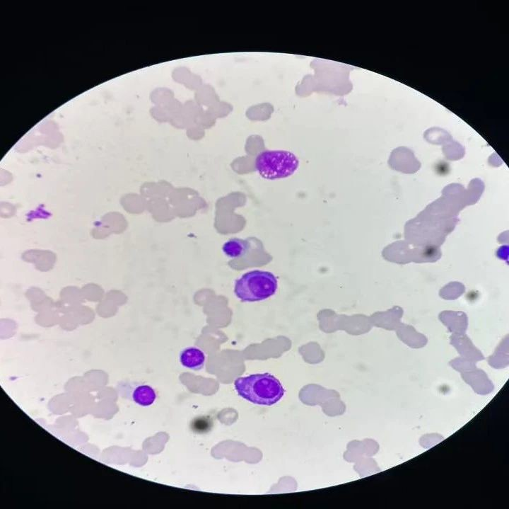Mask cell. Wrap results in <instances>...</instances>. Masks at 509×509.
I'll return each mask as SVG.
<instances>
[{
	"label": "cell",
	"mask_w": 509,
	"mask_h": 509,
	"mask_svg": "<svg viewBox=\"0 0 509 509\" xmlns=\"http://www.w3.org/2000/svg\"><path fill=\"white\" fill-rule=\"evenodd\" d=\"M206 356L199 348L191 346L183 349L180 354V362L184 367L193 370H201L205 364Z\"/></svg>",
	"instance_id": "5"
},
{
	"label": "cell",
	"mask_w": 509,
	"mask_h": 509,
	"mask_svg": "<svg viewBox=\"0 0 509 509\" xmlns=\"http://www.w3.org/2000/svg\"><path fill=\"white\" fill-rule=\"evenodd\" d=\"M277 287V279L273 273L255 270L235 280L234 293L242 302H259L274 295Z\"/></svg>",
	"instance_id": "2"
},
{
	"label": "cell",
	"mask_w": 509,
	"mask_h": 509,
	"mask_svg": "<svg viewBox=\"0 0 509 509\" xmlns=\"http://www.w3.org/2000/svg\"><path fill=\"white\" fill-rule=\"evenodd\" d=\"M117 392L122 398L142 406H151L156 399V393L152 387L137 382H119L117 385Z\"/></svg>",
	"instance_id": "4"
},
{
	"label": "cell",
	"mask_w": 509,
	"mask_h": 509,
	"mask_svg": "<svg viewBox=\"0 0 509 509\" xmlns=\"http://www.w3.org/2000/svg\"><path fill=\"white\" fill-rule=\"evenodd\" d=\"M258 173L264 178L275 180L291 176L297 170L299 161L291 151L285 150H265L259 153L255 161Z\"/></svg>",
	"instance_id": "3"
},
{
	"label": "cell",
	"mask_w": 509,
	"mask_h": 509,
	"mask_svg": "<svg viewBox=\"0 0 509 509\" xmlns=\"http://www.w3.org/2000/svg\"><path fill=\"white\" fill-rule=\"evenodd\" d=\"M234 387L239 396L258 405L275 404L285 392L279 380L269 373L238 377L234 382Z\"/></svg>",
	"instance_id": "1"
},
{
	"label": "cell",
	"mask_w": 509,
	"mask_h": 509,
	"mask_svg": "<svg viewBox=\"0 0 509 509\" xmlns=\"http://www.w3.org/2000/svg\"><path fill=\"white\" fill-rule=\"evenodd\" d=\"M250 248L247 240L233 238L224 243L222 251L229 258H239L244 256Z\"/></svg>",
	"instance_id": "6"
}]
</instances>
